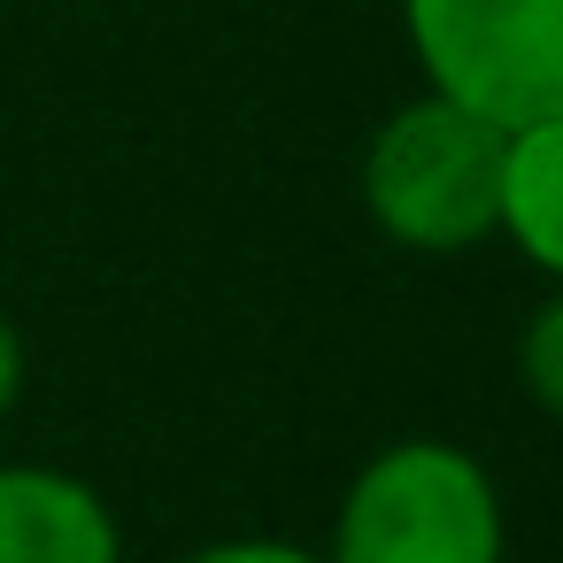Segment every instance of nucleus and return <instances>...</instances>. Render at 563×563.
I'll return each instance as SVG.
<instances>
[{"label": "nucleus", "instance_id": "obj_1", "mask_svg": "<svg viewBox=\"0 0 563 563\" xmlns=\"http://www.w3.org/2000/svg\"><path fill=\"white\" fill-rule=\"evenodd\" d=\"M501 147L486 117L417 93L363 147V209L409 255H471L501 232Z\"/></svg>", "mask_w": 563, "mask_h": 563}, {"label": "nucleus", "instance_id": "obj_2", "mask_svg": "<svg viewBox=\"0 0 563 563\" xmlns=\"http://www.w3.org/2000/svg\"><path fill=\"white\" fill-rule=\"evenodd\" d=\"M509 517L494 471L455 440L378 448L332 517L324 563H501Z\"/></svg>", "mask_w": 563, "mask_h": 563}, {"label": "nucleus", "instance_id": "obj_3", "mask_svg": "<svg viewBox=\"0 0 563 563\" xmlns=\"http://www.w3.org/2000/svg\"><path fill=\"white\" fill-rule=\"evenodd\" d=\"M401 32L424 93L494 132L563 109V0H401Z\"/></svg>", "mask_w": 563, "mask_h": 563}, {"label": "nucleus", "instance_id": "obj_4", "mask_svg": "<svg viewBox=\"0 0 563 563\" xmlns=\"http://www.w3.org/2000/svg\"><path fill=\"white\" fill-rule=\"evenodd\" d=\"M0 563H124L117 509L55 463H0Z\"/></svg>", "mask_w": 563, "mask_h": 563}, {"label": "nucleus", "instance_id": "obj_5", "mask_svg": "<svg viewBox=\"0 0 563 563\" xmlns=\"http://www.w3.org/2000/svg\"><path fill=\"white\" fill-rule=\"evenodd\" d=\"M532 271L563 286V109L517 124L501 147V232Z\"/></svg>", "mask_w": 563, "mask_h": 563}, {"label": "nucleus", "instance_id": "obj_6", "mask_svg": "<svg viewBox=\"0 0 563 563\" xmlns=\"http://www.w3.org/2000/svg\"><path fill=\"white\" fill-rule=\"evenodd\" d=\"M517 378H525L532 409H548L563 424V286L525 317V332H517Z\"/></svg>", "mask_w": 563, "mask_h": 563}, {"label": "nucleus", "instance_id": "obj_7", "mask_svg": "<svg viewBox=\"0 0 563 563\" xmlns=\"http://www.w3.org/2000/svg\"><path fill=\"white\" fill-rule=\"evenodd\" d=\"M178 563H324V548H301V540H209V548H194V555H178Z\"/></svg>", "mask_w": 563, "mask_h": 563}, {"label": "nucleus", "instance_id": "obj_8", "mask_svg": "<svg viewBox=\"0 0 563 563\" xmlns=\"http://www.w3.org/2000/svg\"><path fill=\"white\" fill-rule=\"evenodd\" d=\"M16 394H24V332H16L9 309H0V417L16 409Z\"/></svg>", "mask_w": 563, "mask_h": 563}]
</instances>
